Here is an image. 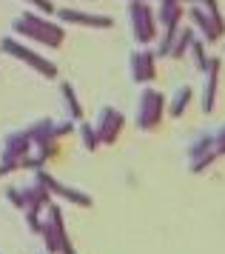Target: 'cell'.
I'll list each match as a JSON object with an SVG mask.
<instances>
[{
    "mask_svg": "<svg viewBox=\"0 0 225 254\" xmlns=\"http://www.w3.org/2000/svg\"><path fill=\"white\" fill-rule=\"evenodd\" d=\"M3 49H6V52H11V55H17V58H23L29 66H34V69L40 71V74H49V77L55 74V66H52V63H46L43 58H37V55H32V52L20 49L17 43H3Z\"/></svg>",
    "mask_w": 225,
    "mask_h": 254,
    "instance_id": "277c9868",
    "label": "cell"
},
{
    "mask_svg": "<svg viewBox=\"0 0 225 254\" xmlns=\"http://www.w3.org/2000/svg\"><path fill=\"white\" fill-rule=\"evenodd\" d=\"M131 71H134V80H151V77H154V58H151V55H146V52H143V55H131Z\"/></svg>",
    "mask_w": 225,
    "mask_h": 254,
    "instance_id": "5b68a950",
    "label": "cell"
},
{
    "mask_svg": "<svg viewBox=\"0 0 225 254\" xmlns=\"http://www.w3.org/2000/svg\"><path fill=\"white\" fill-rule=\"evenodd\" d=\"M14 29L23 32L26 37H34L40 43H49V46H60V40H63V29L46 23L40 17H34V14H26L23 20H14Z\"/></svg>",
    "mask_w": 225,
    "mask_h": 254,
    "instance_id": "6da1fadb",
    "label": "cell"
},
{
    "mask_svg": "<svg viewBox=\"0 0 225 254\" xmlns=\"http://www.w3.org/2000/svg\"><path fill=\"white\" fill-rule=\"evenodd\" d=\"M32 3H37L40 9H46V12H52V3H46V0H32Z\"/></svg>",
    "mask_w": 225,
    "mask_h": 254,
    "instance_id": "30bf717a",
    "label": "cell"
},
{
    "mask_svg": "<svg viewBox=\"0 0 225 254\" xmlns=\"http://www.w3.org/2000/svg\"><path fill=\"white\" fill-rule=\"evenodd\" d=\"M188 97H191V89L188 86H180L177 89V97H174V106H171V115H182V106L188 103Z\"/></svg>",
    "mask_w": 225,
    "mask_h": 254,
    "instance_id": "ba28073f",
    "label": "cell"
},
{
    "mask_svg": "<svg viewBox=\"0 0 225 254\" xmlns=\"http://www.w3.org/2000/svg\"><path fill=\"white\" fill-rule=\"evenodd\" d=\"M217 60H211L205 69H208V80H205V97H203V109L205 112H211L214 109V77H217Z\"/></svg>",
    "mask_w": 225,
    "mask_h": 254,
    "instance_id": "52a82bcc",
    "label": "cell"
},
{
    "mask_svg": "<svg viewBox=\"0 0 225 254\" xmlns=\"http://www.w3.org/2000/svg\"><path fill=\"white\" fill-rule=\"evenodd\" d=\"M131 23H134V35L140 43H148L154 37V20H151V9L146 3H131Z\"/></svg>",
    "mask_w": 225,
    "mask_h": 254,
    "instance_id": "7a4b0ae2",
    "label": "cell"
},
{
    "mask_svg": "<svg viewBox=\"0 0 225 254\" xmlns=\"http://www.w3.org/2000/svg\"><path fill=\"white\" fill-rule=\"evenodd\" d=\"M143 100H146V106L137 112V123L143 128L157 126L160 115H163V97H160L157 92H143Z\"/></svg>",
    "mask_w": 225,
    "mask_h": 254,
    "instance_id": "3957f363",
    "label": "cell"
},
{
    "mask_svg": "<svg viewBox=\"0 0 225 254\" xmlns=\"http://www.w3.org/2000/svg\"><path fill=\"white\" fill-rule=\"evenodd\" d=\"M63 94H66V100H68V112H71V117H80V106H77V97H74V92L68 89V83H63Z\"/></svg>",
    "mask_w": 225,
    "mask_h": 254,
    "instance_id": "9c48e42d",
    "label": "cell"
},
{
    "mask_svg": "<svg viewBox=\"0 0 225 254\" xmlns=\"http://www.w3.org/2000/svg\"><path fill=\"white\" fill-rule=\"evenodd\" d=\"M60 17L71 20V23H86V26H112L109 17H91L86 12H74V9H60Z\"/></svg>",
    "mask_w": 225,
    "mask_h": 254,
    "instance_id": "8992f818",
    "label": "cell"
}]
</instances>
